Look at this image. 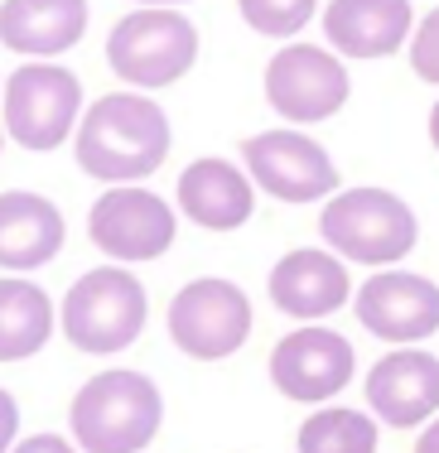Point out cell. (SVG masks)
Masks as SVG:
<instances>
[{
  "mask_svg": "<svg viewBox=\"0 0 439 453\" xmlns=\"http://www.w3.org/2000/svg\"><path fill=\"white\" fill-rule=\"evenodd\" d=\"M82 111V82L58 63H25L5 82V131L25 150H53Z\"/></svg>",
  "mask_w": 439,
  "mask_h": 453,
  "instance_id": "6",
  "label": "cell"
},
{
  "mask_svg": "<svg viewBox=\"0 0 439 453\" xmlns=\"http://www.w3.org/2000/svg\"><path fill=\"white\" fill-rule=\"evenodd\" d=\"M319 232L343 261L396 265L415 246V212L387 188H343L328 198Z\"/></svg>",
  "mask_w": 439,
  "mask_h": 453,
  "instance_id": "3",
  "label": "cell"
},
{
  "mask_svg": "<svg viewBox=\"0 0 439 453\" xmlns=\"http://www.w3.org/2000/svg\"><path fill=\"white\" fill-rule=\"evenodd\" d=\"M88 29V0H5L0 5V44L15 53H49L73 49Z\"/></svg>",
  "mask_w": 439,
  "mask_h": 453,
  "instance_id": "16",
  "label": "cell"
},
{
  "mask_svg": "<svg viewBox=\"0 0 439 453\" xmlns=\"http://www.w3.org/2000/svg\"><path fill=\"white\" fill-rule=\"evenodd\" d=\"M73 150H78V165L102 183L145 179L169 155V121L150 96L112 92L82 116Z\"/></svg>",
  "mask_w": 439,
  "mask_h": 453,
  "instance_id": "1",
  "label": "cell"
},
{
  "mask_svg": "<svg viewBox=\"0 0 439 453\" xmlns=\"http://www.w3.org/2000/svg\"><path fill=\"white\" fill-rule=\"evenodd\" d=\"M53 333V304L29 280H0V362L35 357Z\"/></svg>",
  "mask_w": 439,
  "mask_h": 453,
  "instance_id": "19",
  "label": "cell"
},
{
  "mask_svg": "<svg viewBox=\"0 0 439 453\" xmlns=\"http://www.w3.org/2000/svg\"><path fill=\"white\" fill-rule=\"evenodd\" d=\"M266 102L285 121H324L348 102V73L328 49L285 44L266 63Z\"/></svg>",
  "mask_w": 439,
  "mask_h": 453,
  "instance_id": "8",
  "label": "cell"
},
{
  "mask_svg": "<svg viewBox=\"0 0 439 453\" xmlns=\"http://www.w3.org/2000/svg\"><path fill=\"white\" fill-rule=\"evenodd\" d=\"M299 453H377V425L358 410H319L299 429Z\"/></svg>",
  "mask_w": 439,
  "mask_h": 453,
  "instance_id": "20",
  "label": "cell"
},
{
  "mask_svg": "<svg viewBox=\"0 0 439 453\" xmlns=\"http://www.w3.org/2000/svg\"><path fill=\"white\" fill-rule=\"evenodd\" d=\"M242 5V19L266 39H290L309 25L319 0H237Z\"/></svg>",
  "mask_w": 439,
  "mask_h": 453,
  "instance_id": "21",
  "label": "cell"
},
{
  "mask_svg": "<svg viewBox=\"0 0 439 453\" xmlns=\"http://www.w3.org/2000/svg\"><path fill=\"white\" fill-rule=\"evenodd\" d=\"M179 208L198 226L232 232V226H242L251 218V183L227 159H194L179 174Z\"/></svg>",
  "mask_w": 439,
  "mask_h": 453,
  "instance_id": "18",
  "label": "cell"
},
{
  "mask_svg": "<svg viewBox=\"0 0 439 453\" xmlns=\"http://www.w3.org/2000/svg\"><path fill=\"white\" fill-rule=\"evenodd\" d=\"M145 328V285L121 265L88 271L63 299V333L82 352H121Z\"/></svg>",
  "mask_w": 439,
  "mask_h": 453,
  "instance_id": "5",
  "label": "cell"
},
{
  "mask_svg": "<svg viewBox=\"0 0 439 453\" xmlns=\"http://www.w3.org/2000/svg\"><path fill=\"white\" fill-rule=\"evenodd\" d=\"M411 68L425 82H439V10L420 19V29L411 35Z\"/></svg>",
  "mask_w": 439,
  "mask_h": 453,
  "instance_id": "22",
  "label": "cell"
},
{
  "mask_svg": "<svg viewBox=\"0 0 439 453\" xmlns=\"http://www.w3.org/2000/svg\"><path fill=\"white\" fill-rule=\"evenodd\" d=\"M198 58V29L169 5H145L135 15L116 19L106 35V63L116 78L135 88H169L184 78Z\"/></svg>",
  "mask_w": 439,
  "mask_h": 453,
  "instance_id": "4",
  "label": "cell"
},
{
  "mask_svg": "<svg viewBox=\"0 0 439 453\" xmlns=\"http://www.w3.org/2000/svg\"><path fill=\"white\" fill-rule=\"evenodd\" d=\"M88 232L112 261H155L174 242V212L150 188H112L92 203Z\"/></svg>",
  "mask_w": 439,
  "mask_h": 453,
  "instance_id": "10",
  "label": "cell"
},
{
  "mask_svg": "<svg viewBox=\"0 0 439 453\" xmlns=\"http://www.w3.org/2000/svg\"><path fill=\"white\" fill-rule=\"evenodd\" d=\"M271 299L290 319H324L348 304V265L328 251H290L271 271Z\"/></svg>",
  "mask_w": 439,
  "mask_h": 453,
  "instance_id": "15",
  "label": "cell"
},
{
  "mask_svg": "<svg viewBox=\"0 0 439 453\" xmlns=\"http://www.w3.org/2000/svg\"><path fill=\"white\" fill-rule=\"evenodd\" d=\"M246 333H251V304L232 280H218V275L194 280L169 304V338L189 357H203V362L232 357L246 342Z\"/></svg>",
  "mask_w": 439,
  "mask_h": 453,
  "instance_id": "7",
  "label": "cell"
},
{
  "mask_svg": "<svg viewBox=\"0 0 439 453\" xmlns=\"http://www.w3.org/2000/svg\"><path fill=\"white\" fill-rule=\"evenodd\" d=\"M271 381L290 401H328L352 381V342L328 328H299L275 348Z\"/></svg>",
  "mask_w": 439,
  "mask_h": 453,
  "instance_id": "12",
  "label": "cell"
},
{
  "mask_svg": "<svg viewBox=\"0 0 439 453\" xmlns=\"http://www.w3.org/2000/svg\"><path fill=\"white\" fill-rule=\"evenodd\" d=\"M15 453H73V444L63 434H35L25 444H15Z\"/></svg>",
  "mask_w": 439,
  "mask_h": 453,
  "instance_id": "24",
  "label": "cell"
},
{
  "mask_svg": "<svg viewBox=\"0 0 439 453\" xmlns=\"http://www.w3.org/2000/svg\"><path fill=\"white\" fill-rule=\"evenodd\" d=\"M415 453H439V419H435V425L420 434V444H415Z\"/></svg>",
  "mask_w": 439,
  "mask_h": 453,
  "instance_id": "25",
  "label": "cell"
},
{
  "mask_svg": "<svg viewBox=\"0 0 439 453\" xmlns=\"http://www.w3.org/2000/svg\"><path fill=\"white\" fill-rule=\"evenodd\" d=\"M141 5H179V0H141Z\"/></svg>",
  "mask_w": 439,
  "mask_h": 453,
  "instance_id": "27",
  "label": "cell"
},
{
  "mask_svg": "<svg viewBox=\"0 0 439 453\" xmlns=\"http://www.w3.org/2000/svg\"><path fill=\"white\" fill-rule=\"evenodd\" d=\"M367 405L396 429L430 419L439 410V357L420 348L387 352L367 376Z\"/></svg>",
  "mask_w": 439,
  "mask_h": 453,
  "instance_id": "13",
  "label": "cell"
},
{
  "mask_svg": "<svg viewBox=\"0 0 439 453\" xmlns=\"http://www.w3.org/2000/svg\"><path fill=\"white\" fill-rule=\"evenodd\" d=\"M15 429H19L15 395H10V391H0V453H10V444H15Z\"/></svg>",
  "mask_w": 439,
  "mask_h": 453,
  "instance_id": "23",
  "label": "cell"
},
{
  "mask_svg": "<svg viewBox=\"0 0 439 453\" xmlns=\"http://www.w3.org/2000/svg\"><path fill=\"white\" fill-rule=\"evenodd\" d=\"M324 35L348 58H387L411 39V0H334Z\"/></svg>",
  "mask_w": 439,
  "mask_h": 453,
  "instance_id": "14",
  "label": "cell"
},
{
  "mask_svg": "<svg viewBox=\"0 0 439 453\" xmlns=\"http://www.w3.org/2000/svg\"><path fill=\"white\" fill-rule=\"evenodd\" d=\"M358 319L381 342H420L439 328V285L411 271H381L358 289Z\"/></svg>",
  "mask_w": 439,
  "mask_h": 453,
  "instance_id": "11",
  "label": "cell"
},
{
  "mask_svg": "<svg viewBox=\"0 0 439 453\" xmlns=\"http://www.w3.org/2000/svg\"><path fill=\"white\" fill-rule=\"evenodd\" d=\"M430 140L439 145V102H435V111H430Z\"/></svg>",
  "mask_w": 439,
  "mask_h": 453,
  "instance_id": "26",
  "label": "cell"
},
{
  "mask_svg": "<svg viewBox=\"0 0 439 453\" xmlns=\"http://www.w3.org/2000/svg\"><path fill=\"white\" fill-rule=\"evenodd\" d=\"M63 246V212L39 193H0V265L39 271Z\"/></svg>",
  "mask_w": 439,
  "mask_h": 453,
  "instance_id": "17",
  "label": "cell"
},
{
  "mask_svg": "<svg viewBox=\"0 0 439 453\" xmlns=\"http://www.w3.org/2000/svg\"><path fill=\"white\" fill-rule=\"evenodd\" d=\"M159 391L141 372H102L73 395V439L82 453H141L159 434Z\"/></svg>",
  "mask_w": 439,
  "mask_h": 453,
  "instance_id": "2",
  "label": "cell"
},
{
  "mask_svg": "<svg viewBox=\"0 0 439 453\" xmlns=\"http://www.w3.org/2000/svg\"><path fill=\"white\" fill-rule=\"evenodd\" d=\"M246 169L271 198L281 203H314L338 188V169L324 150L299 131H266L242 145Z\"/></svg>",
  "mask_w": 439,
  "mask_h": 453,
  "instance_id": "9",
  "label": "cell"
}]
</instances>
